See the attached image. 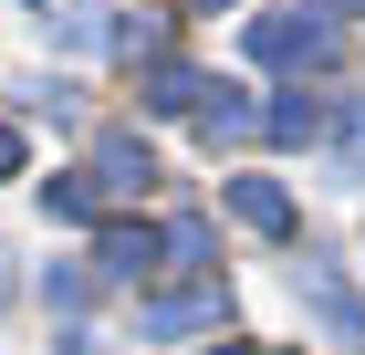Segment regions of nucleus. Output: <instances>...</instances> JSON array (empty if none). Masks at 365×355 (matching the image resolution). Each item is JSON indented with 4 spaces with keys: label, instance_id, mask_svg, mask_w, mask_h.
Wrapping results in <instances>:
<instances>
[{
    "label": "nucleus",
    "instance_id": "obj_11",
    "mask_svg": "<svg viewBox=\"0 0 365 355\" xmlns=\"http://www.w3.org/2000/svg\"><path fill=\"white\" fill-rule=\"evenodd\" d=\"M334 178H365V105H355V126H344V146H334Z\"/></svg>",
    "mask_w": 365,
    "mask_h": 355
},
{
    "label": "nucleus",
    "instance_id": "obj_6",
    "mask_svg": "<svg viewBox=\"0 0 365 355\" xmlns=\"http://www.w3.org/2000/svg\"><path fill=\"white\" fill-rule=\"evenodd\" d=\"M230 219H240V230H292V189H272V178H230Z\"/></svg>",
    "mask_w": 365,
    "mask_h": 355
},
{
    "label": "nucleus",
    "instance_id": "obj_3",
    "mask_svg": "<svg viewBox=\"0 0 365 355\" xmlns=\"http://www.w3.org/2000/svg\"><path fill=\"white\" fill-rule=\"evenodd\" d=\"M157 261H168V230H146V219H115L105 241H94V272L105 282H146Z\"/></svg>",
    "mask_w": 365,
    "mask_h": 355
},
{
    "label": "nucleus",
    "instance_id": "obj_12",
    "mask_svg": "<svg viewBox=\"0 0 365 355\" xmlns=\"http://www.w3.org/2000/svg\"><path fill=\"white\" fill-rule=\"evenodd\" d=\"M11 167H21V136H11V126H0V178H11Z\"/></svg>",
    "mask_w": 365,
    "mask_h": 355
},
{
    "label": "nucleus",
    "instance_id": "obj_14",
    "mask_svg": "<svg viewBox=\"0 0 365 355\" xmlns=\"http://www.w3.org/2000/svg\"><path fill=\"white\" fill-rule=\"evenodd\" d=\"M188 11H220V0H188Z\"/></svg>",
    "mask_w": 365,
    "mask_h": 355
},
{
    "label": "nucleus",
    "instance_id": "obj_8",
    "mask_svg": "<svg viewBox=\"0 0 365 355\" xmlns=\"http://www.w3.org/2000/svg\"><path fill=\"white\" fill-rule=\"evenodd\" d=\"M261 136H282V146H313V136H324V105H313V94H282V105H261Z\"/></svg>",
    "mask_w": 365,
    "mask_h": 355
},
{
    "label": "nucleus",
    "instance_id": "obj_1",
    "mask_svg": "<svg viewBox=\"0 0 365 355\" xmlns=\"http://www.w3.org/2000/svg\"><path fill=\"white\" fill-rule=\"evenodd\" d=\"M251 63L324 74V63H334V11H261V21H251Z\"/></svg>",
    "mask_w": 365,
    "mask_h": 355
},
{
    "label": "nucleus",
    "instance_id": "obj_7",
    "mask_svg": "<svg viewBox=\"0 0 365 355\" xmlns=\"http://www.w3.org/2000/svg\"><path fill=\"white\" fill-rule=\"evenodd\" d=\"M146 105H157V115H198V105H209V74H188V63H157V74H146Z\"/></svg>",
    "mask_w": 365,
    "mask_h": 355
},
{
    "label": "nucleus",
    "instance_id": "obj_10",
    "mask_svg": "<svg viewBox=\"0 0 365 355\" xmlns=\"http://www.w3.org/2000/svg\"><path fill=\"white\" fill-rule=\"evenodd\" d=\"M168 261H209V219H168Z\"/></svg>",
    "mask_w": 365,
    "mask_h": 355
},
{
    "label": "nucleus",
    "instance_id": "obj_4",
    "mask_svg": "<svg viewBox=\"0 0 365 355\" xmlns=\"http://www.w3.org/2000/svg\"><path fill=\"white\" fill-rule=\"evenodd\" d=\"M146 178H157L146 136H105V146H94V199H136Z\"/></svg>",
    "mask_w": 365,
    "mask_h": 355
},
{
    "label": "nucleus",
    "instance_id": "obj_2",
    "mask_svg": "<svg viewBox=\"0 0 365 355\" xmlns=\"http://www.w3.org/2000/svg\"><path fill=\"white\" fill-rule=\"evenodd\" d=\"M220 314H230V293H220V282H188V293H157V303L136 314V345H178V334H209Z\"/></svg>",
    "mask_w": 365,
    "mask_h": 355
},
{
    "label": "nucleus",
    "instance_id": "obj_13",
    "mask_svg": "<svg viewBox=\"0 0 365 355\" xmlns=\"http://www.w3.org/2000/svg\"><path fill=\"white\" fill-rule=\"evenodd\" d=\"M63 355H105V345H84V334H73V345H63Z\"/></svg>",
    "mask_w": 365,
    "mask_h": 355
},
{
    "label": "nucleus",
    "instance_id": "obj_16",
    "mask_svg": "<svg viewBox=\"0 0 365 355\" xmlns=\"http://www.w3.org/2000/svg\"><path fill=\"white\" fill-rule=\"evenodd\" d=\"M209 355H240V345H209Z\"/></svg>",
    "mask_w": 365,
    "mask_h": 355
},
{
    "label": "nucleus",
    "instance_id": "obj_5",
    "mask_svg": "<svg viewBox=\"0 0 365 355\" xmlns=\"http://www.w3.org/2000/svg\"><path fill=\"white\" fill-rule=\"evenodd\" d=\"M198 136H209V146H251V136H261V105H251V94H230V84H209Z\"/></svg>",
    "mask_w": 365,
    "mask_h": 355
},
{
    "label": "nucleus",
    "instance_id": "obj_15",
    "mask_svg": "<svg viewBox=\"0 0 365 355\" xmlns=\"http://www.w3.org/2000/svg\"><path fill=\"white\" fill-rule=\"evenodd\" d=\"M334 11H365V0H334Z\"/></svg>",
    "mask_w": 365,
    "mask_h": 355
},
{
    "label": "nucleus",
    "instance_id": "obj_9",
    "mask_svg": "<svg viewBox=\"0 0 365 355\" xmlns=\"http://www.w3.org/2000/svg\"><path fill=\"white\" fill-rule=\"evenodd\" d=\"M42 209H53V219H94V178H53Z\"/></svg>",
    "mask_w": 365,
    "mask_h": 355
}]
</instances>
